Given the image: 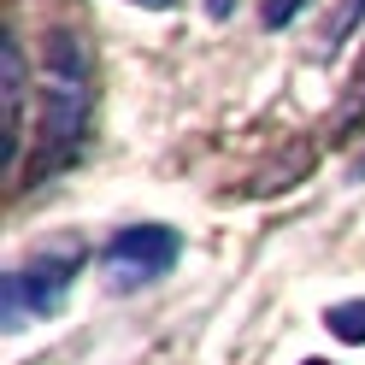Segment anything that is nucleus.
<instances>
[{"instance_id":"7ed1b4c3","label":"nucleus","mask_w":365,"mask_h":365,"mask_svg":"<svg viewBox=\"0 0 365 365\" xmlns=\"http://www.w3.org/2000/svg\"><path fill=\"white\" fill-rule=\"evenodd\" d=\"M101 277L112 294H135V289H153L159 277H171L177 259H182V236L171 224H124L101 242Z\"/></svg>"},{"instance_id":"0eeeda50","label":"nucleus","mask_w":365,"mask_h":365,"mask_svg":"<svg viewBox=\"0 0 365 365\" xmlns=\"http://www.w3.org/2000/svg\"><path fill=\"white\" fill-rule=\"evenodd\" d=\"M301 6H307V0H259V24L265 30H283V24L301 18Z\"/></svg>"},{"instance_id":"1a4fd4ad","label":"nucleus","mask_w":365,"mask_h":365,"mask_svg":"<svg viewBox=\"0 0 365 365\" xmlns=\"http://www.w3.org/2000/svg\"><path fill=\"white\" fill-rule=\"evenodd\" d=\"M130 6H148V12H165L171 0H130Z\"/></svg>"},{"instance_id":"f257e3e1","label":"nucleus","mask_w":365,"mask_h":365,"mask_svg":"<svg viewBox=\"0 0 365 365\" xmlns=\"http://www.w3.org/2000/svg\"><path fill=\"white\" fill-rule=\"evenodd\" d=\"M88 124H95V71H88V48L77 30L48 36V77H41V124H36V165L24 182L71 171L88 148Z\"/></svg>"},{"instance_id":"f03ea898","label":"nucleus","mask_w":365,"mask_h":365,"mask_svg":"<svg viewBox=\"0 0 365 365\" xmlns=\"http://www.w3.org/2000/svg\"><path fill=\"white\" fill-rule=\"evenodd\" d=\"M83 259H88L83 242H53V247H41V254L18 259L6 277H0V330L18 336L30 318L65 312V294H71Z\"/></svg>"},{"instance_id":"20e7f679","label":"nucleus","mask_w":365,"mask_h":365,"mask_svg":"<svg viewBox=\"0 0 365 365\" xmlns=\"http://www.w3.org/2000/svg\"><path fill=\"white\" fill-rule=\"evenodd\" d=\"M0 101H6V171L24 159V48L18 36L0 41Z\"/></svg>"},{"instance_id":"9d476101","label":"nucleus","mask_w":365,"mask_h":365,"mask_svg":"<svg viewBox=\"0 0 365 365\" xmlns=\"http://www.w3.org/2000/svg\"><path fill=\"white\" fill-rule=\"evenodd\" d=\"M307 365H330V359H307Z\"/></svg>"},{"instance_id":"6e6552de","label":"nucleus","mask_w":365,"mask_h":365,"mask_svg":"<svg viewBox=\"0 0 365 365\" xmlns=\"http://www.w3.org/2000/svg\"><path fill=\"white\" fill-rule=\"evenodd\" d=\"M207 12H212V18H218V24H224V18H230V12H236V0H207Z\"/></svg>"},{"instance_id":"423d86ee","label":"nucleus","mask_w":365,"mask_h":365,"mask_svg":"<svg viewBox=\"0 0 365 365\" xmlns=\"http://www.w3.org/2000/svg\"><path fill=\"white\" fill-rule=\"evenodd\" d=\"M324 330H330L336 341H348V348H359V341H365V301L330 307V312H324Z\"/></svg>"},{"instance_id":"39448f33","label":"nucleus","mask_w":365,"mask_h":365,"mask_svg":"<svg viewBox=\"0 0 365 365\" xmlns=\"http://www.w3.org/2000/svg\"><path fill=\"white\" fill-rule=\"evenodd\" d=\"M359 24H365V0H336V18L324 24V53H341Z\"/></svg>"}]
</instances>
